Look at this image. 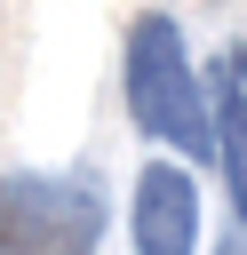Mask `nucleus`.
I'll return each mask as SVG.
<instances>
[{
    "label": "nucleus",
    "mask_w": 247,
    "mask_h": 255,
    "mask_svg": "<svg viewBox=\"0 0 247 255\" xmlns=\"http://www.w3.org/2000/svg\"><path fill=\"white\" fill-rule=\"evenodd\" d=\"M127 231H135V255H191V247H199V183H191V167L151 159V167L135 175V215H127Z\"/></svg>",
    "instance_id": "7ed1b4c3"
},
{
    "label": "nucleus",
    "mask_w": 247,
    "mask_h": 255,
    "mask_svg": "<svg viewBox=\"0 0 247 255\" xmlns=\"http://www.w3.org/2000/svg\"><path fill=\"white\" fill-rule=\"evenodd\" d=\"M207 112H215V159L231 183V215H247V48L223 40L207 64Z\"/></svg>",
    "instance_id": "20e7f679"
},
{
    "label": "nucleus",
    "mask_w": 247,
    "mask_h": 255,
    "mask_svg": "<svg viewBox=\"0 0 247 255\" xmlns=\"http://www.w3.org/2000/svg\"><path fill=\"white\" fill-rule=\"evenodd\" d=\"M120 72H127V112H135V128H143L151 143H175V151H191V159H215L207 80L191 72L175 16H135V24H127V48H120Z\"/></svg>",
    "instance_id": "f257e3e1"
},
{
    "label": "nucleus",
    "mask_w": 247,
    "mask_h": 255,
    "mask_svg": "<svg viewBox=\"0 0 247 255\" xmlns=\"http://www.w3.org/2000/svg\"><path fill=\"white\" fill-rule=\"evenodd\" d=\"M96 239H104V207L88 183L40 167L0 175V255H96Z\"/></svg>",
    "instance_id": "f03ea898"
},
{
    "label": "nucleus",
    "mask_w": 247,
    "mask_h": 255,
    "mask_svg": "<svg viewBox=\"0 0 247 255\" xmlns=\"http://www.w3.org/2000/svg\"><path fill=\"white\" fill-rule=\"evenodd\" d=\"M215 255H247V215H231V239H223Z\"/></svg>",
    "instance_id": "39448f33"
}]
</instances>
